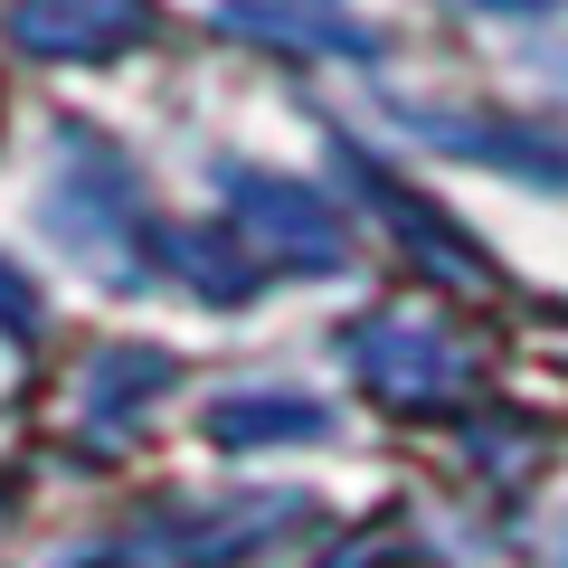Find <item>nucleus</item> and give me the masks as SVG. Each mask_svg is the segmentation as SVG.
Returning <instances> with one entry per match:
<instances>
[{"instance_id":"f257e3e1","label":"nucleus","mask_w":568,"mask_h":568,"mask_svg":"<svg viewBox=\"0 0 568 568\" xmlns=\"http://www.w3.org/2000/svg\"><path fill=\"white\" fill-rule=\"evenodd\" d=\"M219 190H227V219H237V237L256 256H284L294 275H342L351 265V219L313 181L256 171V162H219Z\"/></svg>"},{"instance_id":"f03ea898","label":"nucleus","mask_w":568,"mask_h":568,"mask_svg":"<svg viewBox=\"0 0 568 568\" xmlns=\"http://www.w3.org/2000/svg\"><path fill=\"white\" fill-rule=\"evenodd\" d=\"M342 361H351V379H361L369 398L417 407V417H436V407L465 398V351L436 323H417V313H369V323H351Z\"/></svg>"},{"instance_id":"7ed1b4c3","label":"nucleus","mask_w":568,"mask_h":568,"mask_svg":"<svg viewBox=\"0 0 568 568\" xmlns=\"http://www.w3.org/2000/svg\"><path fill=\"white\" fill-rule=\"evenodd\" d=\"M58 152H67V171H58V190H48V227H58L85 265L123 256V237H133V162H123L114 142H95L85 123H67Z\"/></svg>"},{"instance_id":"20e7f679","label":"nucleus","mask_w":568,"mask_h":568,"mask_svg":"<svg viewBox=\"0 0 568 568\" xmlns=\"http://www.w3.org/2000/svg\"><path fill=\"white\" fill-rule=\"evenodd\" d=\"M407 142L426 152H455V162H484L503 181H530V190H568V142L549 123H511V114H446V104H398Z\"/></svg>"},{"instance_id":"39448f33","label":"nucleus","mask_w":568,"mask_h":568,"mask_svg":"<svg viewBox=\"0 0 568 568\" xmlns=\"http://www.w3.org/2000/svg\"><path fill=\"white\" fill-rule=\"evenodd\" d=\"M152 29V0H10V39L29 58H123V48Z\"/></svg>"},{"instance_id":"423d86ee","label":"nucleus","mask_w":568,"mask_h":568,"mask_svg":"<svg viewBox=\"0 0 568 568\" xmlns=\"http://www.w3.org/2000/svg\"><path fill=\"white\" fill-rule=\"evenodd\" d=\"M332 162H342L351 181H361L369 200H379V219L398 227L407 246H417V265H426V275H446V284H493V265L474 256V237H465V227H455V219H436V209H426V200H407V190L388 181L379 162H369L361 142H332Z\"/></svg>"},{"instance_id":"0eeeda50","label":"nucleus","mask_w":568,"mask_h":568,"mask_svg":"<svg viewBox=\"0 0 568 568\" xmlns=\"http://www.w3.org/2000/svg\"><path fill=\"white\" fill-rule=\"evenodd\" d=\"M209 436H219V446H323L332 407L304 398V388H227V398L209 407Z\"/></svg>"},{"instance_id":"6e6552de","label":"nucleus","mask_w":568,"mask_h":568,"mask_svg":"<svg viewBox=\"0 0 568 568\" xmlns=\"http://www.w3.org/2000/svg\"><path fill=\"white\" fill-rule=\"evenodd\" d=\"M237 39H265V48H304V58H369V29L342 20V10H294V0H227L219 10Z\"/></svg>"},{"instance_id":"1a4fd4ad","label":"nucleus","mask_w":568,"mask_h":568,"mask_svg":"<svg viewBox=\"0 0 568 568\" xmlns=\"http://www.w3.org/2000/svg\"><path fill=\"white\" fill-rule=\"evenodd\" d=\"M284 521H304V503H227V511H209V521H171V559L227 568V559H246L256 540H275Z\"/></svg>"},{"instance_id":"9d476101","label":"nucleus","mask_w":568,"mask_h":568,"mask_svg":"<svg viewBox=\"0 0 568 568\" xmlns=\"http://www.w3.org/2000/svg\"><path fill=\"white\" fill-rule=\"evenodd\" d=\"M171 275H181L190 294H209V304H246L265 284V265L246 256L237 227H181V237H171Z\"/></svg>"},{"instance_id":"9b49d317","label":"nucleus","mask_w":568,"mask_h":568,"mask_svg":"<svg viewBox=\"0 0 568 568\" xmlns=\"http://www.w3.org/2000/svg\"><path fill=\"white\" fill-rule=\"evenodd\" d=\"M181 369H171V351H133V342H114L95 369H85V417L95 426H133L142 417V398L152 388H171Z\"/></svg>"},{"instance_id":"f8f14e48","label":"nucleus","mask_w":568,"mask_h":568,"mask_svg":"<svg viewBox=\"0 0 568 568\" xmlns=\"http://www.w3.org/2000/svg\"><path fill=\"white\" fill-rule=\"evenodd\" d=\"M39 323H48V294L0 256V342H39Z\"/></svg>"},{"instance_id":"ddd939ff","label":"nucleus","mask_w":568,"mask_h":568,"mask_svg":"<svg viewBox=\"0 0 568 568\" xmlns=\"http://www.w3.org/2000/svg\"><path fill=\"white\" fill-rule=\"evenodd\" d=\"M474 10H503V20H540V10H559V0H474Z\"/></svg>"},{"instance_id":"4468645a","label":"nucleus","mask_w":568,"mask_h":568,"mask_svg":"<svg viewBox=\"0 0 568 568\" xmlns=\"http://www.w3.org/2000/svg\"><path fill=\"white\" fill-rule=\"evenodd\" d=\"M323 568H332V559H323ZM342 568H369V559H361V549H342Z\"/></svg>"}]
</instances>
